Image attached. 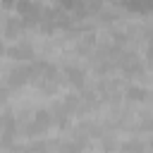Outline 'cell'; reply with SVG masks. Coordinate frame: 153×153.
Here are the masks:
<instances>
[{
  "mask_svg": "<svg viewBox=\"0 0 153 153\" xmlns=\"http://www.w3.org/2000/svg\"><path fill=\"white\" fill-rule=\"evenodd\" d=\"M31 79V67H12L10 69V76H7V81L12 84V86H22V84H26Z\"/></svg>",
  "mask_w": 153,
  "mask_h": 153,
  "instance_id": "obj_1",
  "label": "cell"
},
{
  "mask_svg": "<svg viewBox=\"0 0 153 153\" xmlns=\"http://www.w3.org/2000/svg\"><path fill=\"white\" fill-rule=\"evenodd\" d=\"M14 60H31L33 57V48L29 45V43H22V45H14V48H10L7 50Z\"/></svg>",
  "mask_w": 153,
  "mask_h": 153,
  "instance_id": "obj_2",
  "label": "cell"
},
{
  "mask_svg": "<svg viewBox=\"0 0 153 153\" xmlns=\"http://www.w3.org/2000/svg\"><path fill=\"white\" fill-rule=\"evenodd\" d=\"M124 7L134 10V12H148L151 10V0H122Z\"/></svg>",
  "mask_w": 153,
  "mask_h": 153,
  "instance_id": "obj_3",
  "label": "cell"
},
{
  "mask_svg": "<svg viewBox=\"0 0 153 153\" xmlns=\"http://www.w3.org/2000/svg\"><path fill=\"white\" fill-rule=\"evenodd\" d=\"M19 31H22V22H19V19H7V24H5V36L14 38V36H19Z\"/></svg>",
  "mask_w": 153,
  "mask_h": 153,
  "instance_id": "obj_4",
  "label": "cell"
},
{
  "mask_svg": "<svg viewBox=\"0 0 153 153\" xmlns=\"http://www.w3.org/2000/svg\"><path fill=\"white\" fill-rule=\"evenodd\" d=\"M65 72H67V76H69L72 84H76V86L84 84V69H79V67H67Z\"/></svg>",
  "mask_w": 153,
  "mask_h": 153,
  "instance_id": "obj_5",
  "label": "cell"
},
{
  "mask_svg": "<svg viewBox=\"0 0 153 153\" xmlns=\"http://www.w3.org/2000/svg\"><path fill=\"white\" fill-rule=\"evenodd\" d=\"M127 93H129V98H134V100H143V98H146V91H143V88H129Z\"/></svg>",
  "mask_w": 153,
  "mask_h": 153,
  "instance_id": "obj_6",
  "label": "cell"
},
{
  "mask_svg": "<svg viewBox=\"0 0 153 153\" xmlns=\"http://www.w3.org/2000/svg\"><path fill=\"white\" fill-rule=\"evenodd\" d=\"M124 151H134V153H139V151H141V143H136V141H134V143H124Z\"/></svg>",
  "mask_w": 153,
  "mask_h": 153,
  "instance_id": "obj_7",
  "label": "cell"
},
{
  "mask_svg": "<svg viewBox=\"0 0 153 153\" xmlns=\"http://www.w3.org/2000/svg\"><path fill=\"white\" fill-rule=\"evenodd\" d=\"M0 53H2V43H0Z\"/></svg>",
  "mask_w": 153,
  "mask_h": 153,
  "instance_id": "obj_8",
  "label": "cell"
}]
</instances>
